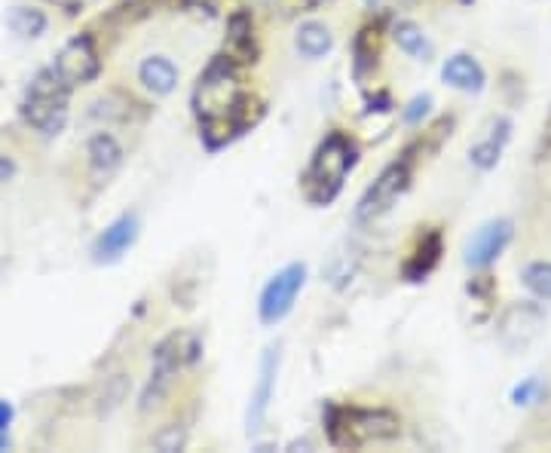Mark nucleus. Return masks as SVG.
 Here are the masks:
<instances>
[{"label": "nucleus", "instance_id": "f257e3e1", "mask_svg": "<svg viewBox=\"0 0 551 453\" xmlns=\"http://www.w3.org/2000/svg\"><path fill=\"white\" fill-rule=\"evenodd\" d=\"M68 92H71V86L59 77L56 68L40 71L31 80V86L25 92V102H22L25 123L34 126L46 138L59 135L65 120H68Z\"/></svg>", "mask_w": 551, "mask_h": 453}, {"label": "nucleus", "instance_id": "f03ea898", "mask_svg": "<svg viewBox=\"0 0 551 453\" xmlns=\"http://www.w3.org/2000/svg\"><path fill=\"white\" fill-rule=\"evenodd\" d=\"M353 166H356V147L343 135H331L319 147V154L307 172V193H310L313 203H331L343 184V178H346V172Z\"/></svg>", "mask_w": 551, "mask_h": 453}, {"label": "nucleus", "instance_id": "7ed1b4c3", "mask_svg": "<svg viewBox=\"0 0 551 453\" xmlns=\"http://www.w3.org/2000/svg\"><path fill=\"white\" fill-rule=\"evenodd\" d=\"M239 108V92H236V77L227 59H218L196 86V111L206 123L227 120Z\"/></svg>", "mask_w": 551, "mask_h": 453}, {"label": "nucleus", "instance_id": "20e7f679", "mask_svg": "<svg viewBox=\"0 0 551 453\" xmlns=\"http://www.w3.org/2000/svg\"><path fill=\"white\" fill-rule=\"evenodd\" d=\"M304 279H307V267L304 264H288L285 270H279L267 282V288L261 291V304H258V313H261L264 325H276V322H282L291 313L294 300H297V291L304 288Z\"/></svg>", "mask_w": 551, "mask_h": 453}, {"label": "nucleus", "instance_id": "39448f33", "mask_svg": "<svg viewBox=\"0 0 551 453\" xmlns=\"http://www.w3.org/2000/svg\"><path fill=\"white\" fill-rule=\"evenodd\" d=\"M408 187V166H389L371 187L368 193L362 196V203L356 209V218L359 221H371V218H380L383 212H389V206L395 203L402 190Z\"/></svg>", "mask_w": 551, "mask_h": 453}, {"label": "nucleus", "instance_id": "423d86ee", "mask_svg": "<svg viewBox=\"0 0 551 453\" xmlns=\"http://www.w3.org/2000/svg\"><path fill=\"white\" fill-rule=\"evenodd\" d=\"M276 374H279V346H267L264 356H261L258 386L252 392V401H248V417H245L248 435H258L264 429L267 408H270V398H273V386H276Z\"/></svg>", "mask_w": 551, "mask_h": 453}, {"label": "nucleus", "instance_id": "0eeeda50", "mask_svg": "<svg viewBox=\"0 0 551 453\" xmlns=\"http://www.w3.org/2000/svg\"><path fill=\"white\" fill-rule=\"evenodd\" d=\"M59 77L68 83V86H77V83H89L95 74H98V53L89 37H74L71 43L62 46V53L56 56V65Z\"/></svg>", "mask_w": 551, "mask_h": 453}, {"label": "nucleus", "instance_id": "6e6552de", "mask_svg": "<svg viewBox=\"0 0 551 453\" xmlns=\"http://www.w3.org/2000/svg\"><path fill=\"white\" fill-rule=\"evenodd\" d=\"M509 239H512V221H506V218L487 221L466 242V264L469 267H487L490 261H496L499 255H503V248L509 245Z\"/></svg>", "mask_w": 551, "mask_h": 453}, {"label": "nucleus", "instance_id": "1a4fd4ad", "mask_svg": "<svg viewBox=\"0 0 551 453\" xmlns=\"http://www.w3.org/2000/svg\"><path fill=\"white\" fill-rule=\"evenodd\" d=\"M542 325H545V316H542L539 307L518 304V307H512L503 316V325H499V337H503V346L506 349L518 352V349H527L539 337Z\"/></svg>", "mask_w": 551, "mask_h": 453}, {"label": "nucleus", "instance_id": "9d476101", "mask_svg": "<svg viewBox=\"0 0 551 453\" xmlns=\"http://www.w3.org/2000/svg\"><path fill=\"white\" fill-rule=\"evenodd\" d=\"M135 239H138V218L135 215L117 218L111 227H105V233L98 236L95 245H92L95 264H111V261H117Z\"/></svg>", "mask_w": 551, "mask_h": 453}, {"label": "nucleus", "instance_id": "9b49d317", "mask_svg": "<svg viewBox=\"0 0 551 453\" xmlns=\"http://www.w3.org/2000/svg\"><path fill=\"white\" fill-rule=\"evenodd\" d=\"M123 163V147L114 141V135L98 132L89 141V166L98 178H108L111 172H117V166Z\"/></svg>", "mask_w": 551, "mask_h": 453}, {"label": "nucleus", "instance_id": "f8f14e48", "mask_svg": "<svg viewBox=\"0 0 551 453\" xmlns=\"http://www.w3.org/2000/svg\"><path fill=\"white\" fill-rule=\"evenodd\" d=\"M441 77H444V83H450L454 89H463V92H481V86H484V71L472 56L447 59Z\"/></svg>", "mask_w": 551, "mask_h": 453}, {"label": "nucleus", "instance_id": "ddd939ff", "mask_svg": "<svg viewBox=\"0 0 551 453\" xmlns=\"http://www.w3.org/2000/svg\"><path fill=\"white\" fill-rule=\"evenodd\" d=\"M138 77H141V83H144L150 92H154V95H169V92L175 89V83H178L175 65H172L169 59H163V56L147 59V62L141 65Z\"/></svg>", "mask_w": 551, "mask_h": 453}, {"label": "nucleus", "instance_id": "4468645a", "mask_svg": "<svg viewBox=\"0 0 551 453\" xmlns=\"http://www.w3.org/2000/svg\"><path fill=\"white\" fill-rule=\"evenodd\" d=\"M392 37L411 59H417V62H429L432 59V43L426 40V34L414 22H398Z\"/></svg>", "mask_w": 551, "mask_h": 453}, {"label": "nucleus", "instance_id": "2eb2a0df", "mask_svg": "<svg viewBox=\"0 0 551 453\" xmlns=\"http://www.w3.org/2000/svg\"><path fill=\"white\" fill-rule=\"evenodd\" d=\"M297 49L307 59H319L331 49V31L322 22H307L297 28Z\"/></svg>", "mask_w": 551, "mask_h": 453}, {"label": "nucleus", "instance_id": "dca6fc26", "mask_svg": "<svg viewBox=\"0 0 551 453\" xmlns=\"http://www.w3.org/2000/svg\"><path fill=\"white\" fill-rule=\"evenodd\" d=\"M438 251H441V239H438V233H429V236L420 242V248H417V258L408 264V279H411V282H420L423 276H429V270H432L435 261H438Z\"/></svg>", "mask_w": 551, "mask_h": 453}, {"label": "nucleus", "instance_id": "f3484780", "mask_svg": "<svg viewBox=\"0 0 551 453\" xmlns=\"http://www.w3.org/2000/svg\"><path fill=\"white\" fill-rule=\"evenodd\" d=\"M10 28L22 37H40L46 31V16L34 7H16L10 13Z\"/></svg>", "mask_w": 551, "mask_h": 453}, {"label": "nucleus", "instance_id": "a211bd4d", "mask_svg": "<svg viewBox=\"0 0 551 453\" xmlns=\"http://www.w3.org/2000/svg\"><path fill=\"white\" fill-rule=\"evenodd\" d=\"M126 392H129V380L126 374H114L105 380L102 386V395H98V414H111L117 411L123 401H126Z\"/></svg>", "mask_w": 551, "mask_h": 453}, {"label": "nucleus", "instance_id": "6ab92c4d", "mask_svg": "<svg viewBox=\"0 0 551 453\" xmlns=\"http://www.w3.org/2000/svg\"><path fill=\"white\" fill-rule=\"evenodd\" d=\"M524 285L542 297V300H551V264H530L524 270Z\"/></svg>", "mask_w": 551, "mask_h": 453}, {"label": "nucleus", "instance_id": "aec40b11", "mask_svg": "<svg viewBox=\"0 0 551 453\" xmlns=\"http://www.w3.org/2000/svg\"><path fill=\"white\" fill-rule=\"evenodd\" d=\"M499 150H503V138H490V141H484V144H475L472 147V163L478 166V169H490V166H496V160H499Z\"/></svg>", "mask_w": 551, "mask_h": 453}, {"label": "nucleus", "instance_id": "412c9836", "mask_svg": "<svg viewBox=\"0 0 551 453\" xmlns=\"http://www.w3.org/2000/svg\"><path fill=\"white\" fill-rule=\"evenodd\" d=\"M248 43H252V22H248L245 13H236L230 19V46L233 49H248Z\"/></svg>", "mask_w": 551, "mask_h": 453}, {"label": "nucleus", "instance_id": "4be33fe9", "mask_svg": "<svg viewBox=\"0 0 551 453\" xmlns=\"http://www.w3.org/2000/svg\"><path fill=\"white\" fill-rule=\"evenodd\" d=\"M539 395H542V380L539 377H527L524 383H518L515 389H512V401L515 405H536L539 401Z\"/></svg>", "mask_w": 551, "mask_h": 453}, {"label": "nucleus", "instance_id": "5701e85b", "mask_svg": "<svg viewBox=\"0 0 551 453\" xmlns=\"http://www.w3.org/2000/svg\"><path fill=\"white\" fill-rule=\"evenodd\" d=\"M154 444H157L160 450H166V453H172V450H181V447H184V429H178V426H169V429H163V432L154 438Z\"/></svg>", "mask_w": 551, "mask_h": 453}, {"label": "nucleus", "instance_id": "b1692460", "mask_svg": "<svg viewBox=\"0 0 551 453\" xmlns=\"http://www.w3.org/2000/svg\"><path fill=\"white\" fill-rule=\"evenodd\" d=\"M429 105H432V98H429V95H417L414 102L408 105V111H405V120H408V123H417L420 117H426V114H429Z\"/></svg>", "mask_w": 551, "mask_h": 453}, {"label": "nucleus", "instance_id": "393cba45", "mask_svg": "<svg viewBox=\"0 0 551 453\" xmlns=\"http://www.w3.org/2000/svg\"><path fill=\"white\" fill-rule=\"evenodd\" d=\"M16 175V163L10 160V157H4L0 154V184H7L10 178Z\"/></svg>", "mask_w": 551, "mask_h": 453}, {"label": "nucleus", "instance_id": "a878e982", "mask_svg": "<svg viewBox=\"0 0 551 453\" xmlns=\"http://www.w3.org/2000/svg\"><path fill=\"white\" fill-rule=\"evenodd\" d=\"M10 423H13V405L10 401H0V432H7Z\"/></svg>", "mask_w": 551, "mask_h": 453}, {"label": "nucleus", "instance_id": "bb28decb", "mask_svg": "<svg viewBox=\"0 0 551 453\" xmlns=\"http://www.w3.org/2000/svg\"><path fill=\"white\" fill-rule=\"evenodd\" d=\"M10 447V438L4 435V432H0V450H7Z\"/></svg>", "mask_w": 551, "mask_h": 453}, {"label": "nucleus", "instance_id": "cd10ccee", "mask_svg": "<svg viewBox=\"0 0 551 453\" xmlns=\"http://www.w3.org/2000/svg\"><path fill=\"white\" fill-rule=\"evenodd\" d=\"M368 4H377V0H368Z\"/></svg>", "mask_w": 551, "mask_h": 453}]
</instances>
